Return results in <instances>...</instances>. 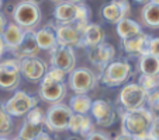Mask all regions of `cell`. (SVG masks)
Instances as JSON below:
<instances>
[{
	"instance_id": "obj_3",
	"label": "cell",
	"mask_w": 159,
	"mask_h": 140,
	"mask_svg": "<svg viewBox=\"0 0 159 140\" xmlns=\"http://www.w3.org/2000/svg\"><path fill=\"white\" fill-rule=\"evenodd\" d=\"M14 23L24 31L33 30L41 21V9L35 2H21L13 11Z\"/></svg>"
},
{
	"instance_id": "obj_6",
	"label": "cell",
	"mask_w": 159,
	"mask_h": 140,
	"mask_svg": "<svg viewBox=\"0 0 159 140\" xmlns=\"http://www.w3.org/2000/svg\"><path fill=\"white\" fill-rule=\"evenodd\" d=\"M131 76V66L123 60L111 62L103 72L102 83L107 87H117L124 84Z\"/></svg>"
},
{
	"instance_id": "obj_29",
	"label": "cell",
	"mask_w": 159,
	"mask_h": 140,
	"mask_svg": "<svg viewBox=\"0 0 159 140\" xmlns=\"http://www.w3.org/2000/svg\"><path fill=\"white\" fill-rule=\"evenodd\" d=\"M13 128V122H11V116L4 111V107L0 105V137L3 134H7Z\"/></svg>"
},
{
	"instance_id": "obj_32",
	"label": "cell",
	"mask_w": 159,
	"mask_h": 140,
	"mask_svg": "<svg viewBox=\"0 0 159 140\" xmlns=\"http://www.w3.org/2000/svg\"><path fill=\"white\" fill-rule=\"evenodd\" d=\"M147 102H148V105H149L151 109L159 111V90H156V91L148 94Z\"/></svg>"
},
{
	"instance_id": "obj_41",
	"label": "cell",
	"mask_w": 159,
	"mask_h": 140,
	"mask_svg": "<svg viewBox=\"0 0 159 140\" xmlns=\"http://www.w3.org/2000/svg\"><path fill=\"white\" fill-rule=\"evenodd\" d=\"M2 6H3V2H2V0H0V9H2Z\"/></svg>"
},
{
	"instance_id": "obj_18",
	"label": "cell",
	"mask_w": 159,
	"mask_h": 140,
	"mask_svg": "<svg viewBox=\"0 0 159 140\" xmlns=\"http://www.w3.org/2000/svg\"><path fill=\"white\" fill-rule=\"evenodd\" d=\"M149 36L147 34H141V35L135 36V38L123 41V48L128 55H134V56H144L148 53V44H149Z\"/></svg>"
},
{
	"instance_id": "obj_31",
	"label": "cell",
	"mask_w": 159,
	"mask_h": 140,
	"mask_svg": "<svg viewBox=\"0 0 159 140\" xmlns=\"http://www.w3.org/2000/svg\"><path fill=\"white\" fill-rule=\"evenodd\" d=\"M65 76H66L65 72L59 70V69L51 67V69L48 70V73L45 74V77L51 78V80H54V81H58V83H63V80H65Z\"/></svg>"
},
{
	"instance_id": "obj_24",
	"label": "cell",
	"mask_w": 159,
	"mask_h": 140,
	"mask_svg": "<svg viewBox=\"0 0 159 140\" xmlns=\"http://www.w3.org/2000/svg\"><path fill=\"white\" fill-rule=\"evenodd\" d=\"M117 34L123 41H127V39H131L141 35L142 30H141V25L137 21L131 20V18H125V20L120 21L117 24Z\"/></svg>"
},
{
	"instance_id": "obj_25",
	"label": "cell",
	"mask_w": 159,
	"mask_h": 140,
	"mask_svg": "<svg viewBox=\"0 0 159 140\" xmlns=\"http://www.w3.org/2000/svg\"><path fill=\"white\" fill-rule=\"evenodd\" d=\"M92 105H93V101L87 94H75L69 100V108L73 113H78V115H86L92 109Z\"/></svg>"
},
{
	"instance_id": "obj_14",
	"label": "cell",
	"mask_w": 159,
	"mask_h": 140,
	"mask_svg": "<svg viewBox=\"0 0 159 140\" xmlns=\"http://www.w3.org/2000/svg\"><path fill=\"white\" fill-rule=\"evenodd\" d=\"M39 51L41 49H39L38 42H37L35 31L27 30L24 31V36H23L21 44L18 45V48H16L11 52L18 60H21V59H27V57H37Z\"/></svg>"
},
{
	"instance_id": "obj_40",
	"label": "cell",
	"mask_w": 159,
	"mask_h": 140,
	"mask_svg": "<svg viewBox=\"0 0 159 140\" xmlns=\"http://www.w3.org/2000/svg\"><path fill=\"white\" fill-rule=\"evenodd\" d=\"M14 140H24V139H20V137H18V136H17V137H16V139H14Z\"/></svg>"
},
{
	"instance_id": "obj_30",
	"label": "cell",
	"mask_w": 159,
	"mask_h": 140,
	"mask_svg": "<svg viewBox=\"0 0 159 140\" xmlns=\"http://www.w3.org/2000/svg\"><path fill=\"white\" fill-rule=\"evenodd\" d=\"M28 122L31 123H35V125H45V113L41 108L35 107L34 109H31L27 115V119Z\"/></svg>"
},
{
	"instance_id": "obj_10",
	"label": "cell",
	"mask_w": 159,
	"mask_h": 140,
	"mask_svg": "<svg viewBox=\"0 0 159 140\" xmlns=\"http://www.w3.org/2000/svg\"><path fill=\"white\" fill-rule=\"evenodd\" d=\"M51 65L52 67L59 69L62 72L72 73L76 66V55L72 48L58 46L54 52H51Z\"/></svg>"
},
{
	"instance_id": "obj_22",
	"label": "cell",
	"mask_w": 159,
	"mask_h": 140,
	"mask_svg": "<svg viewBox=\"0 0 159 140\" xmlns=\"http://www.w3.org/2000/svg\"><path fill=\"white\" fill-rule=\"evenodd\" d=\"M68 130H70L72 133H78V134H82V136L87 137L90 133H93V123H92L89 116L73 113L72 119H70V122H69Z\"/></svg>"
},
{
	"instance_id": "obj_39",
	"label": "cell",
	"mask_w": 159,
	"mask_h": 140,
	"mask_svg": "<svg viewBox=\"0 0 159 140\" xmlns=\"http://www.w3.org/2000/svg\"><path fill=\"white\" fill-rule=\"evenodd\" d=\"M4 49H6V45H4V41H3V36L0 35V56L3 55Z\"/></svg>"
},
{
	"instance_id": "obj_7",
	"label": "cell",
	"mask_w": 159,
	"mask_h": 140,
	"mask_svg": "<svg viewBox=\"0 0 159 140\" xmlns=\"http://www.w3.org/2000/svg\"><path fill=\"white\" fill-rule=\"evenodd\" d=\"M21 72L20 60L18 59H6L0 62V88L3 90H16L20 84Z\"/></svg>"
},
{
	"instance_id": "obj_35",
	"label": "cell",
	"mask_w": 159,
	"mask_h": 140,
	"mask_svg": "<svg viewBox=\"0 0 159 140\" xmlns=\"http://www.w3.org/2000/svg\"><path fill=\"white\" fill-rule=\"evenodd\" d=\"M86 140H110L106 134L100 133V132H93V133H90L89 136L86 137Z\"/></svg>"
},
{
	"instance_id": "obj_27",
	"label": "cell",
	"mask_w": 159,
	"mask_h": 140,
	"mask_svg": "<svg viewBox=\"0 0 159 140\" xmlns=\"http://www.w3.org/2000/svg\"><path fill=\"white\" fill-rule=\"evenodd\" d=\"M42 132H44V125H35V123H31L28 121H24L20 129V133H18V137L24 140H34Z\"/></svg>"
},
{
	"instance_id": "obj_17",
	"label": "cell",
	"mask_w": 159,
	"mask_h": 140,
	"mask_svg": "<svg viewBox=\"0 0 159 140\" xmlns=\"http://www.w3.org/2000/svg\"><path fill=\"white\" fill-rule=\"evenodd\" d=\"M129 13V3L128 2H111V3L106 4L102 10L103 18H106V21L111 23V24H118L120 21L125 20L127 14Z\"/></svg>"
},
{
	"instance_id": "obj_38",
	"label": "cell",
	"mask_w": 159,
	"mask_h": 140,
	"mask_svg": "<svg viewBox=\"0 0 159 140\" xmlns=\"http://www.w3.org/2000/svg\"><path fill=\"white\" fill-rule=\"evenodd\" d=\"M116 140H134L129 134H127V133H121V134H118L117 137H116Z\"/></svg>"
},
{
	"instance_id": "obj_8",
	"label": "cell",
	"mask_w": 159,
	"mask_h": 140,
	"mask_svg": "<svg viewBox=\"0 0 159 140\" xmlns=\"http://www.w3.org/2000/svg\"><path fill=\"white\" fill-rule=\"evenodd\" d=\"M3 107H4V111L10 116L28 115V112L37 107V98L28 95L27 92L24 91H16L14 95Z\"/></svg>"
},
{
	"instance_id": "obj_34",
	"label": "cell",
	"mask_w": 159,
	"mask_h": 140,
	"mask_svg": "<svg viewBox=\"0 0 159 140\" xmlns=\"http://www.w3.org/2000/svg\"><path fill=\"white\" fill-rule=\"evenodd\" d=\"M148 53L152 56L159 57V36L158 38H151L148 44Z\"/></svg>"
},
{
	"instance_id": "obj_13",
	"label": "cell",
	"mask_w": 159,
	"mask_h": 140,
	"mask_svg": "<svg viewBox=\"0 0 159 140\" xmlns=\"http://www.w3.org/2000/svg\"><path fill=\"white\" fill-rule=\"evenodd\" d=\"M55 30H57V38L59 46L72 48V46H80L82 45V34H83V31L76 24L58 25Z\"/></svg>"
},
{
	"instance_id": "obj_16",
	"label": "cell",
	"mask_w": 159,
	"mask_h": 140,
	"mask_svg": "<svg viewBox=\"0 0 159 140\" xmlns=\"http://www.w3.org/2000/svg\"><path fill=\"white\" fill-rule=\"evenodd\" d=\"M47 66L38 57H27L20 60V72L25 78L31 81H38L45 77Z\"/></svg>"
},
{
	"instance_id": "obj_4",
	"label": "cell",
	"mask_w": 159,
	"mask_h": 140,
	"mask_svg": "<svg viewBox=\"0 0 159 140\" xmlns=\"http://www.w3.org/2000/svg\"><path fill=\"white\" fill-rule=\"evenodd\" d=\"M73 112L69 105L65 104H54L45 113V126L49 130L62 132L69 128V122L72 119Z\"/></svg>"
},
{
	"instance_id": "obj_36",
	"label": "cell",
	"mask_w": 159,
	"mask_h": 140,
	"mask_svg": "<svg viewBox=\"0 0 159 140\" xmlns=\"http://www.w3.org/2000/svg\"><path fill=\"white\" fill-rule=\"evenodd\" d=\"M6 27H7V20H6V17L0 13V35H3Z\"/></svg>"
},
{
	"instance_id": "obj_1",
	"label": "cell",
	"mask_w": 159,
	"mask_h": 140,
	"mask_svg": "<svg viewBox=\"0 0 159 140\" xmlns=\"http://www.w3.org/2000/svg\"><path fill=\"white\" fill-rule=\"evenodd\" d=\"M155 121V116L147 108L125 111L121 116V133H127L134 140H148V132Z\"/></svg>"
},
{
	"instance_id": "obj_9",
	"label": "cell",
	"mask_w": 159,
	"mask_h": 140,
	"mask_svg": "<svg viewBox=\"0 0 159 140\" xmlns=\"http://www.w3.org/2000/svg\"><path fill=\"white\" fill-rule=\"evenodd\" d=\"M97 78L94 76L93 72H90L89 69L86 67H80V69H75L69 76V84L70 90L75 91L76 94H87L89 91L96 87Z\"/></svg>"
},
{
	"instance_id": "obj_33",
	"label": "cell",
	"mask_w": 159,
	"mask_h": 140,
	"mask_svg": "<svg viewBox=\"0 0 159 140\" xmlns=\"http://www.w3.org/2000/svg\"><path fill=\"white\" fill-rule=\"evenodd\" d=\"M148 140H159V116L155 118L151 129L148 132Z\"/></svg>"
},
{
	"instance_id": "obj_37",
	"label": "cell",
	"mask_w": 159,
	"mask_h": 140,
	"mask_svg": "<svg viewBox=\"0 0 159 140\" xmlns=\"http://www.w3.org/2000/svg\"><path fill=\"white\" fill-rule=\"evenodd\" d=\"M34 140H52V139H51V136H49L48 133H45V132H42V133L39 134L38 137H35Z\"/></svg>"
},
{
	"instance_id": "obj_20",
	"label": "cell",
	"mask_w": 159,
	"mask_h": 140,
	"mask_svg": "<svg viewBox=\"0 0 159 140\" xmlns=\"http://www.w3.org/2000/svg\"><path fill=\"white\" fill-rule=\"evenodd\" d=\"M104 42V31L97 24H89L82 34V45L86 48H94Z\"/></svg>"
},
{
	"instance_id": "obj_2",
	"label": "cell",
	"mask_w": 159,
	"mask_h": 140,
	"mask_svg": "<svg viewBox=\"0 0 159 140\" xmlns=\"http://www.w3.org/2000/svg\"><path fill=\"white\" fill-rule=\"evenodd\" d=\"M54 17L61 25L76 24L82 31L90 24V10L84 3L79 2H61L57 4L54 10Z\"/></svg>"
},
{
	"instance_id": "obj_23",
	"label": "cell",
	"mask_w": 159,
	"mask_h": 140,
	"mask_svg": "<svg viewBox=\"0 0 159 140\" xmlns=\"http://www.w3.org/2000/svg\"><path fill=\"white\" fill-rule=\"evenodd\" d=\"M141 18L147 27L158 30L159 28V3L156 0L145 3V6L141 10Z\"/></svg>"
},
{
	"instance_id": "obj_28",
	"label": "cell",
	"mask_w": 159,
	"mask_h": 140,
	"mask_svg": "<svg viewBox=\"0 0 159 140\" xmlns=\"http://www.w3.org/2000/svg\"><path fill=\"white\" fill-rule=\"evenodd\" d=\"M138 84L148 92L156 91L159 90V76H147V74H141L139 76V80H138Z\"/></svg>"
},
{
	"instance_id": "obj_15",
	"label": "cell",
	"mask_w": 159,
	"mask_h": 140,
	"mask_svg": "<svg viewBox=\"0 0 159 140\" xmlns=\"http://www.w3.org/2000/svg\"><path fill=\"white\" fill-rule=\"evenodd\" d=\"M90 113L96 119L97 125L102 126V128H108L116 122V112L113 109V107L107 101H103V100L93 101Z\"/></svg>"
},
{
	"instance_id": "obj_21",
	"label": "cell",
	"mask_w": 159,
	"mask_h": 140,
	"mask_svg": "<svg viewBox=\"0 0 159 140\" xmlns=\"http://www.w3.org/2000/svg\"><path fill=\"white\" fill-rule=\"evenodd\" d=\"M3 41L6 48H9L10 51H14L16 48H18V45L23 41V36H24V30L21 27H18L16 23H10L7 24L6 30L3 32Z\"/></svg>"
},
{
	"instance_id": "obj_19",
	"label": "cell",
	"mask_w": 159,
	"mask_h": 140,
	"mask_svg": "<svg viewBox=\"0 0 159 140\" xmlns=\"http://www.w3.org/2000/svg\"><path fill=\"white\" fill-rule=\"evenodd\" d=\"M35 36H37V42H38L39 49H42V51L54 52L58 48L57 30H54L51 25H47V27L35 31Z\"/></svg>"
},
{
	"instance_id": "obj_26",
	"label": "cell",
	"mask_w": 159,
	"mask_h": 140,
	"mask_svg": "<svg viewBox=\"0 0 159 140\" xmlns=\"http://www.w3.org/2000/svg\"><path fill=\"white\" fill-rule=\"evenodd\" d=\"M139 70L147 76H159V57L147 53L139 57Z\"/></svg>"
},
{
	"instance_id": "obj_11",
	"label": "cell",
	"mask_w": 159,
	"mask_h": 140,
	"mask_svg": "<svg viewBox=\"0 0 159 140\" xmlns=\"http://www.w3.org/2000/svg\"><path fill=\"white\" fill-rule=\"evenodd\" d=\"M66 94L65 83H58L48 77H44L39 86V95L44 101L51 104H59Z\"/></svg>"
},
{
	"instance_id": "obj_12",
	"label": "cell",
	"mask_w": 159,
	"mask_h": 140,
	"mask_svg": "<svg viewBox=\"0 0 159 140\" xmlns=\"http://www.w3.org/2000/svg\"><path fill=\"white\" fill-rule=\"evenodd\" d=\"M114 56H116L114 46L107 44V42H103V44L97 45L94 48H90L89 52H87V57H89L90 63L99 69H106L113 62Z\"/></svg>"
},
{
	"instance_id": "obj_42",
	"label": "cell",
	"mask_w": 159,
	"mask_h": 140,
	"mask_svg": "<svg viewBox=\"0 0 159 140\" xmlns=\"http://www.w3.org/2000/svg\"><path fill=\"white\" fill-rule=\"evenodd\" d=\"M0 140H9V139H6V137H0Z\"/></svg>"
},
{
	"instance_id": "obj_5",
	"label": "cell",
	"mask_w": 159,
	"mask_h": 140,
	"mask_svg": "<svg viewBox=\"0 0 159 140\" xmlns=\"http://www.w3.org/2000/svg\"><path fill=\"white\" fill-rule=\"evenodd\" d=\"M147 98L148 92L138 83H129L124 86V88L120 91V97H118L120 104L123 105L125 111H135L144 108Z\"/></svg>"
}]
</instances>
